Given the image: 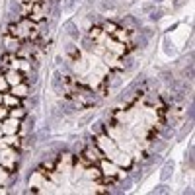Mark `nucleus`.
<instances>
[{
    "label": "nucleus",
    "instance_id": "nucleus-6",
    "mask_svg": "<svg viewBox=\"0 0 195 195\" xmlns=\"http://www.w3.org/2000/svg\"><path fill=\"white\" fill-rule=\"evenodd\" d=\"M74 4H76V0H68V2H66V6H65V10H66V12H68V10H72V8H74Z\"/></svg>",
    "mask_w": 195,
    "mask_h": 195
},
{
    "label": "nucleus",
    "instance_id": "nucleus-4",
    "mask_svg": "<svg viewBox=\"0 0 195 195\" xmlns=\"http://www.w3.org/2000/svg\"><path fill=\"white\" fill-rule=\"evenodd\" d=\"M162 18V10H154V12L150 14V20H152V22H156V20H160Z\"/></svg>",
    "mask_w": 195,
    "mask_h": 195
},
{
    "label": "nucleus",
    "instance_id": "nucleus-2",
    "mask_svg": "<svg viewBox=\"0 0 195 195\" xmlns=\"http://www.w3.org/2000/svg\"><path fill=\"white\" fill-rule=\"evenodd\" d=\"M53 88L57 92H61V74L58 72H55V76H53Z\"/></svg>",
    "mask_w": 195,
    "mask_h": 195
},
{
    "label": "nucleus",
    "instance_id": "nucleus-8",
    "mask_svg": "<svg viewBox=\"0 0 195 195\" xmlns=\"http://www.w3.org/2000/svg\"><path fill=\"white\" fill-rule=\"evenodd\" d=\"M152 6H154V4H144L143 10H144V12H150V10H152Z\"/></svg>",
    "mask_w": 195,
    "mask_h": 195
},
{
    "label": "nucleus",
    "instance_id": "nucleus-9",
    "mask_svg": "<svg viewBox=\"0 0 195 195\" xmlns=\"http://www.w3.org/2000/svg\"><path fill=\"white\" fill-rule=\"evenodd\" d=\"M10 10H16V12H18V10H20V6L16 4V2H12V4H10Z\"/></svg>",
    "mask_w": 195,
    "mask_h": 195
},
{
    "label": "nucleus",
    "instance_id": "nucleus-5",
    "mask_svg": "<svg viewBox=\"0 0 195 195\" xmlns=\"http://www.w3.org/2000/svg\"><path fill=\"white\" fill-rule=\"evenodd\" d=\"M68 29H70V35L74 39H78V33H76V27H74V24H68Z\"/></svg>",
    "mask_w": 195,
    "mask_h": 195
},
{
    "label": "nucleus",
    "instance_id": "nucleus-1",
    "mask_svg": "<svg viewBox=\"0 0 195 195\" xmlns=\"http://www.w3.org/2000/svg\"><path fill=\"white\" fill-rule=\"evenodd\" d=\"M172 172H174V162H166V166H164L162 174H160V178H162V182H166L170 176H172Z\"/></svg>",
    "mask_w": 195,
    "mask_h": 195
},
{
    "label": "nucleus",
    "instance_id": "nucleus-3",
    "mask_svg": "<svg viewBox=\"0 0 195 195\" xmlns=\"http://www.w3.org/2000/svg\"><path fill=\"white\" fill-rule=\"evenodd\" d=\"M168 191H170V189H168L166 183H162V185H158V187L152 189V193H168Z\"/></svg>",
    "mask_w": 195,
    "mask_h": 195
},
{
    "label": "nucleus",
    "instance_id": "nucleus-7",
    "mask_svg": "<svg viewBox=\"0 0 195 195\" xmlns=\"http://www.w3.org/2000/svg\"><path fill=\"white\" fill-rule=\"evenodd\" d=\"M170 136H174V129H166L164 131V139H170Z\"/></svg>",
    "mask_w": 195,
    "mask_h": 195
}]
</instances>
